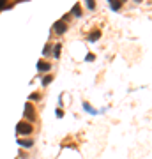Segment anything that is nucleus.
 Listing matches in <instances>:
<instances>
[{
    "label": "nucleus",
    "instance_id": "obj_15",
    "mask_svg": "<svg viewBox=\"0 0 152 159\" xmlns=\"http://www.w3.org/2000/svg\"><path fill=\"white\" fill-rule=\"evenodd\" d=\"M57 117H60V119L64 117V111H62V110H57Z\"/></svg>",
    "mask_w": 152,
    "mask_h": 159
},
{
    "label": "nucleus",
    "instance_id": "obj_8",
    "mask_svg": "<svg viewBox=\"0 0 152 159\" xmlns=\"http://www.w3.org/2000/svg\"><path fill=\"white\" fill-rule=\"evenodd\" d=\"M110 4H112V9H113V11H119V9H120V6H122L120 0H112Z\"/></svg>",
    "mask_w": 152,
    "mask_h": 159
},
{
    "label": "nucleus",
    "instance_id": "obj_9",
    "mask_svg": "<svg viewBox=\"0 0 152 159\" xmlns=\"http://www.w3.org/2000/svg\"><path fill=\"white\" fill-rule=\"evenodd\" d=\"M73 14H74L76 18H80V16H81V9H80V4H74V7H73Z\"/></svg>",
    "mask_w": 152,
    "mask_h": 159
},
{
    "label": "nucleus",
    "instance_id": "obj_17",
    "mask_svg": "<svg viewBox=\"0 0 152 159\" xmlns=\"http://www.w3.org/2000/svg\"><path fill=\"white\" fill-rule=\"evenodd\" d=\"M120 2H126V0H120Z\"/></svg>",
    "mask_w": 152,
    "mask_h": 159
},
{
    "label": "nucleus",
    "instance_id": "obj_11",
    "mask_svg": "<svg viewBox=\"0 0 152 159\" xmlns=\"http://www.w3.org/2000/svg\"><path fill=\"white\" fill-rule=\"evenodd\" d=\"M51 80H53V76H50V74H46L44 78H42V85H44V87H46V85H50V83H51Z\"/></svg>",
    "mask_w": 152,
    "mask_h": 159
},
{
    "label": "nucleus",
    "instance_id": "obj_12",
    "mask_svg": "<svg viewBox=\"0 0 152 159\" xmlns=\"http://www.w3.org/2000/svg\"><path fill=\"white\" fill-rule=\"evenodd\" d=\"M50 51H51V46H50V44H46V46L42 48V55H50Z\"/></svg>",
    "mask_w": 152,
    "mask_h": 159
},
{
    "label": "nucleus",
    "instance_id": "obj_13",
    "mask_svg": "<svg viewBox=\"0 0 152 159\" xmlns=\"http://www.w3.org/2000/svg\"><path fill=\"white\" fill-rule=\"evenodd\" d=\"M28 99H30V101H37V99H39V94H30Z\"/></svg>",
    "mask_w": 152,
    "mask_h": 159
},
{
    "label": "nucleus",
    "instance_id": "obj_18",
    "mask_svg": "<svg viewBox=\"0 0 152 159\" xmlns=\"http://www.w3.org/2000/svg\"><path fill=\"white\" fill-rule=\"evenodd\" d=\"M108 2H112V0H108Z\"/></svg>",
    "mask_w": 152,
    "mask_h": 159
},
{
    "label": "nucleus",
    "instance_id": "obj_2",
    "mask_svg": "<svg viewBox=\"0 0 152 159\" xmlns=\"http://www.w3.org/2000/svg\"><path fill=\"white\" fill-rule=\"evenodd\" d=\"M67 30V25H66V21H57V23L53 25V32L55 34H64V32H66Z\"/></svg>",
    "mask_w": 152,
    "mask_h": 159
},
{
    "label": "nucleus",
    "instance_id": "obj_7",
    "mask_svg": "<svg viewBox=\"0 0 152 159\" xmlns=\"http://www.w3.org/2000/svg\"><path fill=\"white\" fill-rule=\"evenodd\" d=\"M60 51H62V44H55V46H53V57L58 58L60 57Z\"/></svg>",
    "mask_w": 152,
    "mask_h": 159
},
{
    "label": "nucleus",
    "instance_id": "obj_10",
    "mask_svg": "<svg viewBox=\"0 0 152 159\" xmlns=\"http://www.w3.org/2000/svg\"><path fill=\"white\" fill-rule=\"evenodd\" d=\"M85 6L89 7L90 11H94L96 9V0H85Z\"/></svg>",
    "mask_w": 152,
    "mask_h": 159
},
{
    "label": "nucleus",
    "instance_id": "obj_16",
    "mask_svg": "<svg viewBox=\"0 0 152 159\" xmlns=\"http://www.w3.org/2000/svg\"><path fill=\"white\" fill-rule=\"evenodd\" d=\"M135 2H142V0H135Z\"/></svg>",
    "mask_w": 152,
    "mask_h": 159
},
{
    "label": "nucleus",
    "instance_id": "obj_3",
    "mask_svg": "<svg viewBox=\"0 0 152 159\" xmlns=\"http://www.w3.org/2000/svg\"><path fill=\"white\" fill-rule=\"evenodd\" d=\"M50 69H51V64H50V62H44V60H39V62H37V71L48 73Z\"/></svg>",
    "mask_w": 152,
    "mask_h": 159
},
{
    "label": "nucleus",
    "instance_id": "obj_14",
    "mask_svg": "<svg viewBox=\"0 0 152 159\" xmlns=\"http://www.w3.org/2000/svg\"><path fill=\"white\" fill-rule=\"evenodd\" d=\"M94 58H96L94 55H87V57H85V60H87V62H89V60H94Z\"/></svg>",
    "mask_w": 152,
    "mask_h": 159
},
{
    "label": "nucleus",
    "instance_id": "obj_6",
    "mask_svg": "<svg viewBox=\"0 0 152 159\" xmlns=\"http://www.w3.org/2000/svg\"><path fill=\"white\" fill-rule=\"evenodd\" d=\"M18 145L25 147V149H30V147L34 145V140H18Z\"/></svg>",
    "mask_w": 152,
    "mask_h": 159
},
{
    "label": "nucleus",
    "instance_id": "obj_4",
    "mask_svg": "<svg viewBox=\"0 0 152 159\" xmlns=\"http://www.w3.org/2000/svg\"><path fill=\"white\" fill-rule=\"evenodd\" d=\"M34 106L30 104V103H27L25 104V119H28V120H34Z\"/></svg>",
    "mask_w": 152,
    "mask_h": 159
},
{
    "label": "nucleus",
    "instance_id": "obj_5",
    "mask_svg": "<svg viewBox=\"0 0 152 159\" xmlns=\"http://www.w3.org/2000/svg\"><path fill=\"white\" fill-rule=\"evenodd\" d=\"M99 37H101V30H94V32L89 34V41H90V42H96Z\"/></svg>",
    "mask_w": 152,
    "mask_h": 159
},
{
    "label": "nucleus",
    "instance_id": "obj_1",
    "mask_svg": "<svg viewBox=\"0 0 152 159\" xmlns=\"http://www.w3.org/2000/svg\"><path fill=\"white\" fill-rule=\"evenodd\" d=\"M16 133L18 134H30L32 133V124H28V122H18Z\"/></svg>",
    "mask_w": 152,
    "mask_h": 159
}]
</instances>
